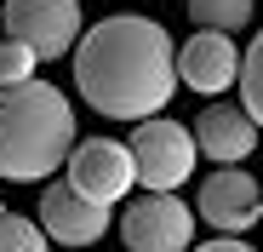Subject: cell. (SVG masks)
<instances>
[{
	"mask_svg": "<svg viewBox=\"0 0 263 252\" xmlns=\"http://www.w3.org/2000/svg\"><path fill=\"white\" fill-rule=\"evenodd\" d=\"M115 224H120V218L109 212V206L74 195L69 184H46V189H40V229H46L58 246H74V252H80V246H98Z\"/></svg>",
	"mask_w": 263,
	"mask_h": 252,
	"instance_id": "8",
	"label": "cell"
},
{
	"mask_svg": "<svg viewBox=\"0 0 263 252\" xmlns=\"http://www.w3.org/2000/svg\"><path fill=\"white\" fill-rule=\"evenodd\" d=\"M195 212L223 229V235H240L263 218V189L252 172H240V166H212V178H200V195H195Z\"/></svg>",
	"mask_w": 263,
	"mask_h": 252,
	"instance_id": "7",
	"label": "cell"
},
{
	"mask_svg": "<svg viewBox=\"0 0 263 252\" xmlns=\"http://www.w3.org/2000/svg\"><path fill=\"white\" fill-rule=\"evenodd\" d=\"M240 69H246V52L235 46L229 34L195 29L183 46H178V75H183V86L200 92V98H217V92L240 86Z\"/></svg>",
	"mask_w": 263,
	"mask_h": 252,
	"instance_id": "9",
	"label": "cell"
},
{
	"mask_svg": "<svg viewBox=\"0 0 263 252\" xmlns=\"http://www.w3.org/2000/svg\"><path fill=\"white\" fill-rule=\"evenodd\" d=\"M189 17H195V29L235 34L252 23V0H189Z\"/></svg>",
	"mask_w": 263,
	"mask_h": 252,
	"instance_id": "11",
	"label": "cell"
},
{
	"mask_svg": "<svg viewBox=\"0 0 263 252\" xmlns=\"http://www.w3.org/2000/svg\"><path fill=\"white\" fill-rule=\"evenodd\" d=\"M34 52L23 46V40H0V86H29L34 80Z\"/></svg>",
	"mask_w": 263,
	"mask_h": 252,
	"instance_id": "14",
	"label": "cell"
},
{
	"mask_svg": "<svg viewBox=\"0 0 263 252\" xmlns=\"http://www.w3.org/2000/svg\"><path fill=\"white\" fill-rule=\"evenodd\" d=\"M63 184L98 206H115L126 201V189L138 184V160H132V143H115V138H80L69 166H63Z\"/></svg>",
	"mask_w": 263,
	"mask_h": 252,
	"instance_id": "5",
	"label": "cell"
},
{
	"mask_svg": "<svg viewBox=\"0 0 263 252\" xmlns=\"http://www.w3.org/2000/svg\"><path fill=\"white\" fill-rule=\"evenodd\" d=\"M132 252H195V206L178 195H138L115 224Z\"/></svg>",
	"mask_w": 263,
	"mask_h": 252,
	"instance_id": "6",
	"label": "cell"
},
{
	"mask_svg": "<svg viewBox=\"0 0 263 252\" xmlns=\"http://www.w3.org/2000/svg\"><path fill=\"white\" fill-rule=\"evenodd\" d=\"M195 252H257V246H246L240 235H212V241H200Z\"/></svg>",
	"mask_w": 263,
	"mask_h": 252,
	"instance_id": "15",
	"label": "cell"
},
{
	"mask_svg": "<svg viewBox=\"0 0 263 252\" xmlns=\"http://www.w3.org/2000/svg\"><path fill=\"white\" fill-rule=\"evenodd\" d=\"M0 218H6V206H0Z\"/></svg>",
	"mask_w": 263,
	"mask_h": 252,
	"instance_id": "16",
	"label": "cell"
},
{
	"mask_svg": "<svg viewBox=\"0 0 263 252\" xmlns=\"http://www.w3.org/2000/svg\"><path fill=\"white\" fill-rule=\"evenodd\" d=\"M240 109L257 120V132H263V34L246 46V69H240Z\"/></svg>",
	"mask_w": 263,
	"mask_h": 252,
	"instance_id": "13",
	"label": "cell"
},
{
	"mask_svg": "<svg viewBox=\"0 0 263 252\" xmlns=\"http://www.w3.org/2000/svg\"><path fill=\"white\" fill-rule=\"evenodd\" d=\"M74 86L86 109L109 120H138V126L155 120L172 103V92L183 86L172 34L138 12H115L92 23L86 40L74 46Z\"/></svg>",
	"mask_w": 263,
	"mask_h": 252,
	"instance_id": "1",
	"label": "cell"
},
{
	"mask_svg": "<svg viewBox=\"0 0 263 252\" xmlns=\"http://www.w3.org/2000/svg\"><path fill=\"white\" fill-rule=\"evenodd\" d=\"M195 143L212 166H240L252 149H257V120L235 103H206L195 115Z\"/></svg>",
	"mask_w": 263,
	"mask_h": 252,
	"instance_id": "10",
	"label": "cell"
},
{
	"mask_svg": "<svg viewBox=\"0 0 263 252\" xmlns=\"http://www.w3.org/2000/svg\"><path fill=\"white\" fill-rule=\"evenodd\" d=\"M74 155V103L46 86H0V178L40 184Z\"/></svg>",
	"mask_w": 263,
	"mask_h": 252,
	"instance_id": "2",
	"label": "cell"
},
{
	"mask_svg": "<svg viewBox=\"0 0 263 252\" xmlns=\"http://www.w3.org/2000/svg\"><path fill=\"white\" fill-rule=\"evenodd\" d=\"M0 29H6V40H23L40 63L74 58V40H86L80 34V0H6Z\"/></svg>",
	"mask_w": 263,
	"mask_h": 252,
	"instance_id": "4",
	"label": "cell"
},
{
	"mask_svg": "<svg viewBox=\"0 0 263 252\" xmlns=\"http://www.w3.org/2000/svg\"><path fill=\"white\" fill-rule=\"evenodd\" d=\"M132 160H138V184L149 195H178V184L195 178V160H200L195 126L166 120V115L132 126Z\"/></svg>",
	"mask_w": 263,
	"mask_h": 252,
	"instance_id": "3",
	"label": "cell"
},
{
	"mask_svg": "<svg viewBox=\"0 0 263 252\" xmlns=\"http://www.w3.org/2000/svg\"><path fill=\"white\" fill-rule=\"evenodd\" d=\"M0 252H52V235L23 212H6L0 218Z\"/></svg>",
	"mask_w": 263,
	"mask_h": 252,
	"instance_id": "12",
	"label": "cell"
}]
</instances>
